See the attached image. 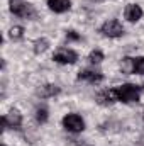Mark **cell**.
<instances>
[{
  "instance_id": "cell-1",
  "label": "cell",
  "mask_w": 144,
  "mask_h": 146,
  "mask_svg": "<svg viewBox=\"0 0 144 146\" xmlns=\"http://www.w3.org/2000/svg\"><path fill=\"white\" fill-rule=\"evenodd\" d=\"M115 94H117V100L126 102V104H132L137 102L141 97V87L132 85V83H124L115 87Z\"/></svg>"
},
{
  "instance_id": "cell-2",
  "label": "cell",
  "mask_w": 144,
  "mask_h": 146,
  "mask_svg": "<svg viewBox=\"0 0 144 146\" xmlns=\"http://www.w3.org/2000/svg\"><path fill=\"white\" fill-rule=\"evenodd\" d=\"M10 12L22 19H32L36 15L34 5H31L24 0H10Z\"/></svg>"
},
{
  "instance_id": "cell-3",
  "label": "cell",
  "mask_w": 144,
  "mask_h": 146,
  "mask_svg": "<svg viewBox=\"0 0 144 146\" xmlns=\"http://www.w3.org/2000/svg\"><path fill=\"white\" fill-rule=\"evenodd\" d=\"M63 126L70 133H81L85 129V121L78 114H68L63 117Z\"/></svg>"
},
{
  "instance_id": "cell-4",
  "label": "cell",
  "mask_w": 144,
  "mask_h": 146,
  "mask_svg": "<svg viewBox=\"0 0 144 146\" xmlns=\"http://www.w3.org/2000/svg\"><path fill=\"white\" fill-rule=\"evenodd\" d=\"M100 33L107 37H120L124 34V26H122L117 19H110V21H107V22L102 24Z\"/></svg>"
},
{
  "instance_id": "cell-5",
  "label": "cell",
  "mask_w": 144,
  "mask_h": 146,
  "mask_svg": "<svg viewBox=\"0 0 144 146\" xmlns=\"http://www.w3.org/2000/svg\"><path fill=\"white\" fill-rule=\"evenodd\" d=\"M53 60H54L56 63H61V65H73V63H76L78 54H76L73 49H68V48H59L58 51H54Z\"/></svg>"
},
{
  "instance_id": "cell-6",
  "label": "cell",
  "mask_w": 144,
  "mask_h": 146,
  "mask_svg": "<svg viewBox=\"0 0 144 146\" xmlns=\"http://www.w3.org/2000/svg\"><path fill=\"white\" fill-rule=\"evenodd\" d=\"M20 124H22V114L15 109L9 110V114H5V115L2 117V126H3V129H5V127L19 129Z\"/></svg>"
},
{
  "instance_id": "cell-7",
  "label": "cell",
  "mask_w": 144,
  "mask_h": 146,
  "mask_svg": "<svg viewBox=\"0 0 144 146\" xmlns=\"http://www.w3.org/2000/svg\"><path fill=\"white\" fill-rule=\"evenodd\" d=\"M124 17L129 22H137L143 17V9L137 3H127L126 9H124Z\"/></svg>"
},
{
  "instance_id": "cell-8",
  "label": "cell",
  "mask_w": 144,
  "mask_h": 146,
  "mask_svg": "<svg viewBox=\"0 0 144 146\" xmlns=\"http://www.w3.org/2000/svg\"><path fill=\"white\" fill-rule=\"evenodd\" d=\"M97 102L102 104V106H108V104H114L117 102V94H115V88H105L102 92L97 94Z\"/></svg>"
},
{
  "instance_id": "cell-9",
  "label": "cell",
  "mask_w": 144,
  "mask_h": 146,
  "mask_svg": "<svg viewBox=\"0 0 144 146\" xmlns=\"http://www.w3.org/2000/svg\"><path fill=\"white\" fill-rule=\"evenodd\" d=\"M78 80H83V82H88V83H100L104 80V75L100 72H93V70H83V72L78 73Z\"/></svg>"
},
{
  "instance_id": "cell-10",
  "label": "cell",
  "mask_w": 144,
  "mask_h": 146,
  "mask_svg": "<svg viewBox=\"0 0 144 146\" xmlns=\"http://www.w3.org/2000/svg\"><path fill=\"white\" fill-rule=\"evenodd\" d=\"M48 7L56 14H63V12L70 10L71 0H48Z\"/></svg>"
},
{
  "instance_id": "cell-11",
  "label": "cell",
  "mask_w": 144,
  "mask_h": 146,
  "mask_svg": "<svg viewBox=\"0 0 144 146\" xmlns=\"http://www.w3.org/2000/svg\"><path fill=\"white\" fill-rule=\"evenodd\" d=\"M59 94V87L58 85H53V83H46L42 87L37 88V95L42 97V99H48V97H54Z\"/></svg>"
},
{
  "instance_id": "cell-12",
  "label": "cell",
  "mask_w": 144,
  "mask_h": 146,
  "mask_svg": "<svg viewBox=\"0 0 144 146\" xmlns=\"http://www.w3.org/2000/svg\"><path fill=\"white\" fill-rule=\"evenodd\" d=\"M120 70H122V73H127V75L134 73V58H129V56L122 58V63H120Z\"/></svg>"
},
{
  "instance_id": "cell-13",
  "label": "cell",
  "mask_w": 144,
  "mask_h": 146,
  "mask_svg": "<svg viewBox=\"0 0 144 146\" xmlns=\"http://www.w3.org/2000/svg\"><path fill=\"white\" fill-rule=\"evenodd\" d=\"M88 60H90V63H93V65H98V63H102V60H104V53H102L100 49H93V51L90 53Z\"/></svg>"
},
{
  "instance_id": "cell-14",
  "label": "cell",
  "mask_w": 144,
  "mask_h": 146,
  "mask_svg": "<svg viewBox=\"0 0 144 146\" xmlns=\"http://www.w3.org/2000/svg\"><path fill=\"white\" fill-rule=\"evenodd\" d=\"M48 46H49V42H48V39H37L36 42H34V51H36L37 54L39 53H44L46 49H48Z\"/></svg>"
},
{
  "instance_id": "cell-15",
  "label": "cell",
  "mask_w": 144,
  "mask_h": 146,
  "mask_svg": "<svg viewBox=\"0 0 144 146\" xmlns=\"http://www.w3.org/2000/svg\"><path fill=\"white\" fill-rule=\"evenodd\" d=\"M134 73H137V75H144V56H137V58H134Z\"/></svg>"
},
{
  "instance_id": "cell-16",
  "label": "cell",
  "mask_w": 144,
  "mask_h": 146,
  "mask_svg": "<svg viewBox=\"0 0 144 146\" xmlns=\"http://www.w3.org/2000/svg\"><path fill=\"white\" fill-rule=\"evenodd\" d=\"M9 36L12 37V39H20V37L24 36V27H20V26H14V27H10Z\"/></svg>"
},
{
  "instance_id": "cell-17",
  "label": "cell",
  "mask_w": 144,
  "mask_h": 146,
  "mask_svg": "<svg viewBox=\"0 0 144 146\" xmlns=\"http://www.w3.org/2000/svg\"><path fill=\"white\" fill-rule=\"evenodd\" d=\"M48 109L46 107H37L36 109V119H37V122H46L48 121Z\"/></svg>"
},
{
  "instance_id": "cell-18",
  "label": "cell",
  "mask_w": 144,
  "mask_h": 146,
  "mask_svg": "<svg viewBox=\"0 0 144 146\" xmlns=\"http://www.w3.org/2000/svg\"><path fill=\"white\" fill-rule=\"evenodd\" d=\"M66 39H68V41H78L80 36H78L75 31H68V33H66Z\"/></svg>"
},
{
  "instance_id": "cell-19",
  "label": "cell",
  "mask_w": 144,
  "mask_h": 146,
  "mask_svg": "<svg viewBox=\"0 0 144 146\" xmlns=\"http://www.w3.org/2000/svg\"><path fill=\"white\" fill-rule=\"evenodd\" d=\"M3 146H5V145H3Z\"/></svg>"
}]
</instances>
